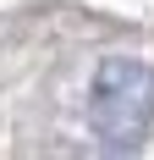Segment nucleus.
<instances>
[{
  "instance_id": "1",
  "label": "nucleus",
  "mask_w": 154,
  "mask_h": 160,
  "mask_svg": "<svg viewBox=\"0 0 154 160\" xmlns=\"http://www.w3.org/2000/svg\"><path fill=\"white\" fill-rule=\"evenodd\" d=\"M88 122H94V138L105 149H121V155L138 149L149 122H154V72L132 55H110L94 72Z\"/></svg>"
}]
</instances>
